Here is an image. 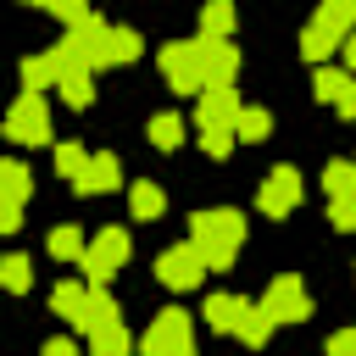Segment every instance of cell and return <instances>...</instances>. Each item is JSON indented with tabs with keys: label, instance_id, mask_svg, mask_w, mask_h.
<instances>
[{
	"label": "cell",
	"instance_id": "cell-1",
	"mask_svg": "<svg viewBox=\"0 0 356 356\" xmlns=\"http://www.w3.org/2000/svg\"><path fill=\"white\" fill-rule=\"evenodd\" d=\"M189 245L200 250L206 267H234V256H239V245H245V217L228 211V206L195 211V222H189Z\"/></svg>",
	"mask_w": 356,
	"mask_h": 356
},
{
	"label": "cell",
	"instance_id": "cell-2",
	"mask_svg": "<svg viewBox=\"0 0 356 356\" xmlns=\"http://www.w3.org/2000/svg\"><path fill=\"white\" fill-rule=\"evenodd\" d=\"M56 56H67V61H78V67H89V72L111 67V22H106V17H95V11H83L78 22H67V33H61Z\"/></svg>",
	"mask_w": 356,
	"mask_h": 356
},
{
	"label": "cell",
	"instance_id": "cell-3",
	"mask_svg": "<svg viewBox=\"0 0 356 356\" xmlns=\"http://www.w3.org/2000/svg\"><path fill=\"white\" fill-rule=\"evenodd\" d=\"M356 28V0H323L317 6V17L306 22V33H300V56L306 61H323L328 50H339V39Z\"/></svg>",
	"mask_w": 356,
	"mask_h": 356
},
{
	"label": "cell",
	"instance_id": "cell-4",
	"mask_svg": "<svg viewBox=\"0 0 356 356\" xmlns=\"http://www.w3.org/2000/svg\"><path fill=\"white\" fill-rule=\"evenodd\" d=\"M0 134H6L11 145H44V139H50V111H44V95L22 89V95L11 100V111H6Z\"/></svg>",
	"mask_w": 356,
	"mask_h": 356
},
{
	"label": "cell",
	"instance_id": "cell-5",
	"mask_svg": "<svg viewBox=\"0 0 356 356\" xmlns=\"http://www.w3.org/2000/svg\"><path fill=\"white\" fill-rule=\"evenodd\" d=\"M145 356H195V323L189 312H156V323L139 339Z\"/></svg>",
	"mask_w": 356,
	"mask_h": 356
},
{
	"label": "cell",
	"instance_id": "cell-6",
	"mask_svg": "<svg viewBox=\"0 0 356 356\" xmlns=\"http://www.w3.org/2000/svg\"><path fill=\"white\" fill-rule=\"evenodd\" d=\"M161 78H167L178 95H200V89H206L200 39H172V44H161Z\"/></svg>",
	"mask_w": 356,
	"mask_h": 356
},
{
	"label": "cell",
	"instance_id": "cell-7",
	"mask_svg": "<svg viewBox=\"0 0 356 356\" xmlns=\"http://www.w3.org/2000/svg\"><path fill=\"white\" fill-rule=\"evenodd\" d=\"M128 261V234L122 228H100L89 245H83V256H78V267L89 273V284H111V273Z\"/></svg>",
	"mask_w": 356,
	"mask_h": 356
},
{
	"label": "cell",
	"instance_id": "cell-8",
	"mask_svg": "<svg viewBox=\"0 0 356 356\" xmlns=\"http://www.w3.org/2000/svg\"><path fill=\"white\" fill-rule=\"evenodd\" d=\"M323 189H328V217L334 228H356V161H328L323 167Z\"/></svg>",
	"mask_w": 356,
	"mask_h": 356
},
{
	"label": "cell",
	"instance_id": "cell-9",
	"mask_svg": "<svg viewBox=\"0 0 356 356\" xmlns=\"http://www.w3.org/2000/svg\"><path fill=\"white\" fill-rule=\"evenodd\" d=\"M206 273H211V267L200 261V250H195V245H172V250H161V256H156V278H161L167 289H178V295H184V289H195Z\"/></svg>",
	"mask_w": 356,
	"mask_h": 356
},
{
	"label": "cell",
	"instance_id": "cell-10",
	"mask_svg": "<svg viewBox=\"0 0 356 356\" xmlns=\"http://www.w3.org/2000/svg\"><path fill=\"white\" fill-rule=\"evenodd\" d=\"M261 306H267V317H273V323H306V317H312V300H306V289H300V278H295V273H278V278L267 284Z\"/></svg>",
	"mask_w": 356,
	"mask_h": 356
},
{
	"label": "cell",
	"instance_id": "cell-11",
	"mask_svg": "<svg viewBox=\"0 0 356 356\" xmlns=\"http://www.w3.org/2000/svg\"><path fill=\"white\" fill-rule=\"evenodd\" d=\"M256 206H261L267 217H289V211L300 206V172H295V167H273L267 184L256 189Z\"/></svg>",
	"mask_w": 356,
	"mask_h": 356
},
{
	"label": "cell",
	"instance_id": "cell-12",
	"mask_svg": "<svg viewBox=\"0 0 356 356\" xmlns=\"http://www.w3.org/2000/svg\"><path fill=\"white\" fill-rule=\"evenodd\" d=\"M312 95L317 100H328L345 122H356V72H339V67H317V78H312Z\"/></svg>",
	"mask_w": 356,
	"mask_h": 356
},
{
	"label": "cell",
	"instance_id": "cell-13",
	"mask_svg": "<svg viewBox=\"0 0 356 356\" xmlns=\"http://www.w3.org/2000/svg\"><path fill=\"white\" fill-rule=\"evenodd\" d=\"M234 117H239L234 83H206V89H200V106H195V122H200V128H228V134H234Z\"/></svg>",
	"mask_w": 356,
	"mask_h": 356
},
{
	"label": "cell",
	"instance_id": "cell-14",
	"mask_svg": "<svg viewBox=\"0 0 356 356\" xmlns=\"http://www.w3.org/2000/svg\"><path fill=\"white\" fill-rule=\"evenodd\" d=\"M200 72H206V83H234L239 78V44L200 39Z\"/></svg>",
	"mask_w": 356,
	"mask_h": 356
},
{
	"label": "cell",
	"instance_id": "cell-15",
	"mask_svg": "<svg viewBox=\"0 0 356 356\" xmlns=\"http://www.w3.org/2000/svg\"><path fill=\"white\" fill-rule=\"evenodd\" d=\"M50 56H56V50H50ZM56 89H61V100H67V106H78V111H83V106L95 100V72H89V67H78V61H67V56H56Z\"/></svg>",
	"mask_w": 356,
	"mask_h": 356
},
{
	"label": "cell",
	"instance_id": "cell-16",
	"mask_svg": "<svg viewBox=\"0 0 356 356\" xmlns=\"http://www.w3.org/2000/svg\"><path fill=\"white\" fill-rule=\"evenodd\" d=\"M117 184H122V161H117L111 150L89 156V167H83V172L72 178V189H78V195H111Z\"/></svg>",
	"mask_w": 356,
	"mask_h": 356
},
{
	"label": "cell",
	"instance_id": "cell-17",
	"mask_svg": "<svg viewBox=\"0 0 356 356\" xmlns=\"http://www.w3.org/2000/svg\"><path fill=\"white\" fill-rule=\"evenodd\" d=\"M106 323H117V300H111V289H106V284H89V289H83L78 334H95V328H106Z\"/></svg>",
	"mask_w": 356,
	"mask_h": 356
},
{
	"label": "cell",
	"instance_id": "cell-18",
	"mask_svg": "<svg viewBox=\"0 0 356 356\" xmlns=\"http://www.w3.org/2000/svg\"><path fill=\"white\" fill-rule=\"evenodd\" d=\"M128 211H134L139 222H156V217L167 211V195H161V184H150V178H134V189H128Z\"/></svg>",
	"mask_w": 356,
	"mask_h": 356
},
{
	"label": "cell",
	"instance_id": "cell-19",
	"mask_svg": "<svg viewBox=\"0 0 356 356\" xmlns=\"http://www.w3.org/2000/svg\"><path fill=\"white\" fill-rule=\"evenodd\" d=\"M245 306H250L245 295H211V300H206V323H211L217 334H234L239 317H245Z\"/></svg>",
	"mask_w": 356,
	"mask_h": 356
},
{
	"label": "cell",
	"instance_id": "cell-20",
	"mask_svg": "<svg viewBox=\"0 0 356 356\" xmlns=\"http://www.w3.org/2000/svg\"><path fill=\"white\" fill-rule=\"evenodd\" d=\"M28 195H33V172H28L22 161H6V156H0V200H6V206H22Z\"/></svg>",
	"mask_w": 356,
	"mask_h": 356
},
{
	"label": "cell",
	"instance_id": "cell-21",
	"mask_svg": "<svg viewBox=\"0 0 356 356\" xmlns=\"http://www.w3.org/2000/svg\"><path fill=\"white\" fill-rule=\"evenodd\" d=\"M234 33V0H206L200 6V39H228Z\"/></svg>",
	"mask_w": 356,
	"mask_h": 356
},
{
	"label": "cell",
	"instance_id": "cell-22",
	"mask_svg": "<svg viewBox=\"0 0 356 356\" xmlns=\"http://www.w3.org/2000/svg\"><path fill=\"white\" fill-rule=\"evenodd\" d=\"M273 328H278V323H273V317H267V306H261V300H250V306H245V317H239V328H234V334H239V339H245V345H267V339H273Z\"/></svg>",
	"mask_w": 356,
	"mask_h": 356
},
{
	"label": "cell",
	"instance_id": "cell-23",
	"mask_svg": "<svg viewBox=\"0 0 356 356\" xmlns=\"http://www.w3.org/2000/svg\"><path fill=\"white\" fill-rule=\"evenodd\" d=\"M50 312H56V317H67V323L78 328V317H83V284H78V278L56 284V289H50Z\"/></svg>",
	"mask_w": 356,
	"mask_h": 356
},
{
	"label": "cell",
	"instance_id": "cell-24",
	"mask_svg": "<svg viewBox=\"0 0 356 356\" xmlns=\"http://www.w3.org/2000/svg\"><path fill=\"white\" fill-rule=\"evenodd\" d=\"M0 289L6 295H28L33 289V261L28 256H0Z\"/></svg>",
	"mask_w": 356,
	"mask_h": 356
},
{
	"label": "cell",
	"instance_id": "cell-25",
	"mask_svg": "<svg viewBox=\"0 0 356 356\" xmlns=\"http://www.w3.org/2000/svg\"><path fill=\"white\" fill-rule=\"evenodd\" d=\"M128 350H134V339H128L122 323H106V328L89 334V356H128Z\"/></svg>",
	"mask_w": 356,
	"mask_h": 356
},
{
	"label": "cell",
	"instance_id": "cell-26",
	"mask_svg": "<svg viewBox=\"0 0 356 356\" xmlns=\"http://www.w3.org/2000/svg\"><path fill=\"white\" fill-rule=\"evenodd\" d=\"M273 134V117L261 111V106H239V117H234V139H250V145H261Z\"/></svg>",
	"mask_w": 356,
	"mask_h": 356
},
{
	"label": "cell",
	"instance_id": "cell-27",
	"mask_svg": "<svg viewBox=\"0 0 356 356\" xmlns=\"http://www.w3.org/2000/svg\"><path fill=\"white\" fill-rule=\"evenodd\" d=\"M150 145H156V150H178V145H184V117H178V111L150 117Z\"/></svg>",
	"mask_w": 356,
	"mask_h": 356
},
{
	"label": "cell",
	"instance_id": "cell-28",
	"mask_svg": "<svg viewBox=\"0 0 356 356\" xmlns=\"http://www.w3.org/2000/svg\"><path fill=\"white\" fill-rule=\"evenodd\" d=\"M22 89H56V56H28L22 61Z\"/></svg>",
	"mask_w": 356,
	"mask_h": 356
},
{
	"label": "cell",
	"instance_id": "cell-29",
	"mask_svg": "<svg viewBox=\"0 0 356 356\" xmlns=\"http://www.w3.org/2000/svg\"><path fill=\"white\" fill-rule=\"evenodd\" d=\"M83 167H89V150H83V145H72V139L56 145V172H61V178H78Z\"/></svg>",
	"mask_w": 356,
	"mask_h": 356
},
{
	"label": "cell",
	"instance_id": "cell-30",
	"mask_svg": "<svg viewBox=\"0 0 356 356\" xmlns=\"http://www.w3.org/2000/svg\"><path fill=\"white\" fill-rule=\"evenodd\" d=\"M50 256H56V261H78V256H83V234H78V228H56V234H50Z\"/></svg>",
	"mask_w": 356,
	"mask_h": 356
},
{
	"label": "cell",
	"instance_id": "cell-31",
	"mask_svg": "<svg viewBox=\"0 0 356 356\" xmlns=\"http://www.w3.org/2000/svg\"><path fill=\"white\" fill-rule=\"evenodd\" d=\"M134 56H139V33L134 28H111V67H122Z\"/></svg>",
	"mask_w": 356,
	"mask_h": 356
},
{
	"label": "cell",
	"instance_id": "cell-32",
	"mask_svg": "<svg viewBox=\"0 0 356 356\" xmlns=\"http://www.w3.org/2000/svg\"><path fill=\"white\" fill-rule=\"evenodd\" d=\"M200 150H206L211 161H222V156L234 150V134H228V128H200Z\"/></svg>",
	"mask_w": 356,
	"mask_h": 356
},
{
	"label": "cell",
	"instance_id": "cell-33",
	"mask_svg": "<svg viewBox=\"0 0 356 356\" xmlns=\"http://www.w3.org/2000/svg\"><path fill=\"white\" fill-rule=\"evenodd\" d=\"M28 6H44V11L61 17V22H78V17L89 11V0H28Z\"/></svg>",
	"mask_w": 356,
	"mask_h": 356
},
{
	"label": "cell",
	"instance_id": "cell-34",
	"mask_svg": "<svg viewBox=\"0 0 356 356\" xmlns=\"http://www.w3.org/2000/svg\"><path fill=\"white\" fill-rule=\"evenodd\" d=\"M328 356H356V328H339V334H328Z\"/></svg>",
	"mask_w": 356,
	"mask_h": 356
},
{
	"label": "cell",
	"instance_id": "cell-35",
	"mask_svg": "<svg viewBox=\"0 0 356 356\" xmlns=\"http://www.w3.org/2000/svg\"><path fill=\"white\" fill-rule=\"evenodd\" d=\"M22 228V206H6L0 200V234H17Z\"/></svg>",
	"mask_w": 356,
	"mask_h": 356
},
{
	"label": "cell",
	"instance_id": "cell-36",
	"mask_svg": "<svg viewBox=\"0 0 356 356\" xmlns=\"http://www.w3.org/2000/svg\"><path fill=\"white\" fill-rule=\"evenodd\" d=\"M39 356H78V345H72V339H44Z\"/></svg>",
	"mask_w": 356,
	"mask_h": 356
},
{
	"label": "cell",
	"instance_id": "cell-37",
	"mask_svg": "<svg viewBox=\"0 0 356 356\" xmlns=\"http://www.w3.org/2000/svg\"><path fill=\"white\" fill-rule=\"evenodd\" d=\"M339 50H345V61H350V72H356V28H350V33L339 39Z\"/></svg>",
	"mask_w": 356,
	"mask_h": 356
}]
</instances>
